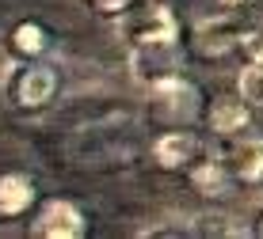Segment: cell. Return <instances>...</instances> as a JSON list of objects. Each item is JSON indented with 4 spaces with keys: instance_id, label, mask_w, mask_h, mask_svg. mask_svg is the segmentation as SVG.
Wrapping results in <instances>:
<instances>
[{
    "instance_id": "7a4b0ae2",
    "label": "cell",
    "mask_w": 263,
    "mask_h": 239,
    "mask_svg": "<svg viewBox=\"0 0 263 239\" xmlns=\"http://www.w3.org/2000/svg\"><path fill=\"white\" fill-rule=\"evenodd\" d=\"M130 69H134V80L145 84V88L176 76V72H179V46H176V38L134 46V50H130Z\"/></svg>"
},
{
    "instance_id": "2e32d148",
    "label": "cell",
    "mask_w": 263,
    "mask_h": 239,
    "mask_svg": "<svg viewBox=\"0 0 263 239\" xmlns=\"http://www.w3.org/2000/svg\"><path fill=\"white\" fill-rule=\"evenodd\" d=\"M259 235H263V220H259Z\"/></svg>"
},
{
    "instance_id": "ba28073f",
    "label": "cell",
    "mask_w": 263,
    "mask_h": 239,
    "mask_svg": "<svg viewBox=\"0 0 263 239\" xmlns=\"http://www.w3.org/2000/svg\"><path fill=\"white\" fill-rule=\"evenodd\" d=\"M248 99H233V95H221V99H214V106H210V129L214 133H221V137H233V133H240L244 125H248Z\"/></svg>"
},
{
    "instance_id": "277c9868",
    "label": "cell",
    "mask_w": 263,
    "mask_h": 239,
    "mask_svg": "<svg viewBox=\"0 0 263 239\" xmlns=\"http://www.w3.org/2000/svg\"><path fill=\"white\" fill-rule=\"evenodd\" d=\"M237 42H240V23H237L233 12H217L210 19L195 23V50L202 53V57H221V53H229Z\"/></svg>"
},
{
    "instance_id": "6da1fadb",
    "label": "cell",
    "mask_w": 263,
    "mask_h": 239,
    "mask_svg": "<svg viewBox=\"0 0 263 239\" xmlns=\"http://www.w3.org/2000/svg\"><path fill=\"white\" fill-rule=\"evenodd\" d=\"M179 34V19L160 4H149V8H126L122 19H119V38L130 46H145V42H164V38H176Z\"/></svg>"
},
{
    "instance_id": "52a82bcc",
    "label": "cell",
    "mask_w": 263,
    "mask_h": 239,
    "mask_svg": "<svg viewBox=\"0 0 263 239\" xmlns=\"http://www.w3.org/2000/svg\"><path fill=\"white\" fill-rule=\"evenodd\" d=\"M191 156H195V137L183 133V129H172V133H164L157 144H153V160H157L160 167H168V171L187 167Z\"/></svg>"
},
{
    "instance_id": "5b68a950",
    "label": "cell",
    "mask_w": 263,
    "mask_h": 239,
    "mask_svg": "<svg viewBox=\"0 0 263 239\" xmlns=\"http://www.w3.org/2000/svg\"><path fill=\"white\" fill-rule=\"evenodd\" d=\"M31 235H39V239H80L84 235V216L69 201H50L39 213V220L31 224Z\"/></svg>"
},
{
    "instance_id": "4fadbf2b",
    "label": "cell",
    "mask_w": 263,
    "mask_h": 239,
    "mask_svg": "<svg viewBox=\"0 0 263 239\" xmlns=\"http://www.w3.org/2000/svg\"><path fill=\"white\" fill-rule=\"evenodd\" d=\"M42 46H46V42H42V31L34 23L15 27V50H20V53H39Z\"/></svg>"
},
{
    "instance_id": "9c48e42d",
    "label": "cell",
    "mask_w": 263,
    "mask_h": 239,
    "mask_svg": "<svg viewBox=\"0 0 263 239\" xmlns=\"http://www.w3.org/2000/svg\"><path fill=\"white\" fill-rule=\"evenodd\" d=\"M53 84H58L53 69H46V65L27 69L23 76H20V103H23V106H42V103L53 95Z\"/></svg>"
},
{
    "instance_id": "7c38bea8",
    "label": "cell",
    "mask_w": 263,
    "mask_h": 239,
    "mask_svg": "<svg viewBox=\"0 0 263 239\" xmlns=\"http://www.w3.org/2000/svg\"><path fill=\"white\" fill-rule=\"evenodd\" d=\"M237 84H240V95L248 99L252 106H263V61H259V57H256L248 69L240 72V80H237Z\"/></svg>"
},
{
    "instance_id": "5bb4252c",
    "label": "cell",
    "mask_w": 263,
    "mask_h": 239,
    "mask_svg": "<svg viewBox=\"0 0 263 239\" xmlns=\"http://www.w3.org/2000/svg\"><path fill=\"white\" fill-rule=\"evenodd\" d=\"M244 50H248L252 57H259V61H263V23L248 34V38H244Z\"/></svg>"
},
{
    "instance_id": "30bf717a",
    "label": "cell",
    "mask_w": 263,
    "mask_h": 239,
    "mask_svg": "<svg viewBox=\"0 0 263 239\" xmlns=\"http://www.w3.org/2000/svg\"><path fill=\"white\" fill-rule=\"evenodd\" d=\"M31 198H34V186L23 175H4V179H0V213H8V216L23 213V209L31 205Z\"/></svg>"
},
{
    "instance_id": "8992f818",
    "label": "cell",
    "mask_w": 263,
    "mask_h": 239,
    "mask_svg": "<svg viewBox=\"0 0 263 239\" xmlns=\"http://www.w3.org/2000/svg\"><path fill=\"white\" fill-rule=\"evenodd\" d=\"M225 167L244 182L263 179V137L244 133V129L233 133V141L225 144Z\"/></svg>"
},
{
    "instance_id": "3957f363",
    "label": "cell",
    "mask_w": 263,
    "mask_h": 239,
    "mask_svg": "<svg viewBox=\"0 0 263 239\" xmlns=\"http://www.w3.org/2000/svg\"><path fill=\"white\" fill-rule=\"evenodd\" d=\"M153 106H157V114H164L168 122H191L195 118V110H198V95H195V88L187 84L183 76H168V80H160V84H153Z\"/></svg>"
},
{
    "instance_id": "8fae6325",
    "label": "cell",
    "mask_w": 263,
    "mask_h": 239,
    "mask_svg": "<svg viewBox=\"0 0 263 239\" xmlns=\"http://www.w3.org/2000/svg\"><path fill=\"white\" fill-rule=\"evenodd\" d=\"M191 179H195L198 194H206V198H221L225 194V167L217 160H206L202 167H195Z\"/></svg>"
},
{
    "instance_id": "9a60e30c",
    "label": "cell",
    "mask_w": 263,
    "mask_h": 239,
    "mask_svg": "<svg viewBox=\"0 0 263 239\" xmlns=\"http://www.w3.org/2000/svg\"><path fill=\"white\" fill-rule=\"evenodd\" d=\"M92 4L99 8V12H107V15H122L126 8L134 4V0H92Z\"/></svg>"
}]
</instances>
